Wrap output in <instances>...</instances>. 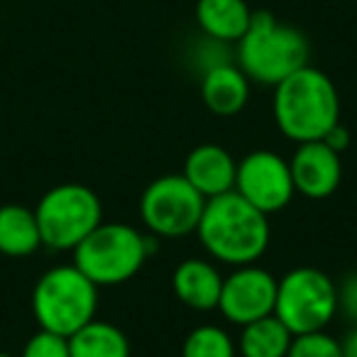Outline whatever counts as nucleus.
<instances>
[{
  "mask_svg": "<svg viewBox=\"0 0 357 357\" xmlns=\"http://www.w3.org/2000/svg\"><path fill=\"white\" fill-rule=\"evenodd\" d=\"M196 233L206 252L230 267L255 264L272 238L267 213L248 204L238 191L206 201Z\"/></svg>",
  "mask_w": 357,
  "mask_h": 357,
  "instance_id": "1",
  "label": "nucleus"
},
{
  "mask_svg": "<svg viewBox=\"0 0 357 357\" xmlns=\"http://www.w3.org/2000/svg\"><path fill=\"white\" fill-rule=\"evenodd\" d=\"M272 113L284 137L316 142L340 123V96L331 76L306 64L274 86Z\"/></svg>",
  "mask_w": 357,
  "mask_h": 357,
  "instance_id": "2",
  "label": "nucleus"
},
{
  "mask_svg": "<svg viewBox=\"0 0 357 357\" xmlns=\"http://www.w3.org/2000/svg\"><path fill=\"white\" fill-rule=\"evenodd\" d=\"M311 47L298 27L287 25L269 10H255L248 32L235 42V64L250 81L277 86L308 64Z\"/></svg>",
  "mask_w": 357,
  "mask_h": 357,
  "instance_id": "3",
  "label": "nucleus"
},
{
  "mask_svg": "<svg viewBox=\"0 0 357 357\" xmlns=\"http://www.w3.org/2000/svg\"><path fill=\"white\" fill-rule=\"evenodd\" d=\"M154 250L157 240L144 238L132 225L100 223L71 252L76 267L100 289L130 282Z\"/></svg>",
  "mask_w": 357,
  "mask_h": 357,
  "instance_id": "4",
  "label": "nucleus"
},
{
  "mask_svg": "<svg viewBox=\"0 0 357 357\" xmlns=\"http://www.w3.org/2000/svg\"><path fill=\"white\" fill-rule=\"evenodd\" d=\"M98 311V287L76 264L45 272L32 291V313L40 328L69 337L91 323Z\"/></svg>",
  "mask_w": 357,
  "mask_h": 357,
  "instance_id": "5",
  "label": "nucleus"
},
{
  "mask_svg": "<svg viewBox=\"0 0 357 357\" xmlns=\"http://www.w3.org/2000/svg\"><path fill=\"white\" fill-rule=\"evenodd\" d=\"M42 245L56 252L74 250L103 223L100 199L84 184H56L35 208Z\"/></svg>",
  "mask_w": 357,
  "mask_h": 357,
  "instance_id": "6",
  "label": "nucleus"
},
{
  "mask_svg": "<svg viewBox=\"0 0 357 357\" xmlns=\"http://www.w3.org/2000/svg\"><path fill=\"white\" fill-rule=\"evenodd\" d=\"M337 313V284L316 267H296L277 279L274 316L294 333L326 331Z\"/></svg>",
  "mask_w": 357,
  "mask_h": 357,
  "instance_id": "7",
  "label": "nucleus"
},
{
  "mask_svg": "<svg viewBox=\"0 0 357 357\" xmlns=\"http://www.w3.org/2000/svg\"><path fill=\"white\" fill-rule=\"evenodd\" d=\"M206 199L184 178L169 174L154 178L139 199V218L154 238H181L196 233Z\"/></svg>",
  "mask_w": 357,
  "mask_h": 357,
  "instance_id": "8",
  "label": "nucleus"
},
{
  "mask_svg": "<svg viewBox=\"0 0 357 357\" xmlns=\"http://www.w3.org/2000/svg\"><path fill=\"white\" fill-rule=\"evenodd\" d=\"M235 191L267 215L287 208L296 194L289 162L269 149L250 152L243 162H238Z\"/></svg>",
  "mask_w": 357,
  "mask_h": 357,
  "instance_id": "9",
  "label": "nucleus"
},
{
  "mask_svg": "<svg viewBox=\"0 0 357 357\" xmlns=\"http://www.w3.org/2000/svg\"><path fill=\"white\" fill-rule=\"evenodd\" d=\"M277 301V277L257 264L235 267L223 277L218 311L235 326H248L257 318L272 316Z\"/></svg>",
  "mask_w": 357,
  "mask_h": 357,
  "instance_id": "10",
  "label": "nucleus"
},
{
  "mask_svg": "<svg viewBox=\"0 0 357 357\" xmlns=\"http://www.w3.org/2000/svg\"><path fill=\"white\" fill-rule=\"evenodd\" d=\"M289 169H291L296 194L306 199H328L331 194H335L342 178L340 154L321 139L298 144Z\"/></svg>",
  "mask_w": 357,
  "mask_h": 357,
  "instance_id": "11",
  "label": "nucleus"
},
{
  "mask_svg": "<svg viewBox=\"0 0 357 357\" xmlns=\"http://www.w3.org/2000/svg\"><path fill=\"white\" fill-rule=\"evenodd\" d=\"M238 162L220 144H199L184 162V178L206 201L235 191Z\"/></svg>",
  "mask_w": 357,
  "mask_h": 357,
  "instance_id": "12",
  "label": "nucleus"
},
{
  "mask_svg": "<svg viewBox=\"0 0 357 357\" xmlns=\"http://www.w3.org/2000/svg\"><path fill=\"white\" fill-rule=\"evenodd\" d=\"M172 287L184 306L194 308V311H213L220 301L223 274L208 259L191 257L174 269Z\"/></svg>",
  "mask_w": 357,
  "mask_h": 357,
  "instance_id": "13",
  "label": "nucleus"
},
{
  "mask_svg": "<svg viewBox=\"0 0 357 357\" xmlns=\"http://www.w3.org/2000/svg\"><path fill=\"white\" fill-rule=\"evenodd\" d=\"M250 84L252 81L243 74L235 61H223L201 74V98L211 113L230 118L248 105Z\"/></svg>",
  "mask_w": 357,
  "mask_h": 357,
  "instance_id": "14",
  "label": "nucleus"
},
{
  "mask_svg": "<svg viewBox=\"0 0 357 357\" xmlns=\"http://www.w3.org/2000/svg\"><path fill=\"white\" fill-rule=\"evenodd\" d=\"M255 10L248 0H196L194 17L204 37L235 45L248 32Z\"/></svg>",
  "mask_w": 357,
  "mask_h": 357,
  "instance_id": "15",
  "label": "nucleus"
},
{
  "mask_svg": "<svg viewBox=\"0 0 357 357\" xmlns=\"http://www.w3.org/2000/svg\"><path fill=\"white\" fill-rule=\"evenodd\" d=\"M42 248L40 225L35 211L20 204L0 206V255L6 257H30Z\"/></svg>",
  "mask_w": 357,
  "mask_h": 357,
  "instance_id": "16",
  "label": "nucleus"
},
{
  "mask_svg": "<svg viewBox=\"0 0 357 357\" xmlns=\"http://www.w3.org/2000/svg\"><path fill=\"white\" fill-rule=\"evenodd\" d=\"M71 357H130V340L108 321H91L69 335Z\"/></svg>",
  "mask_w": 357,
  "mask_h": 357,
  "instance_id": "17",
  "label": "nucleus"
},
{
  "mask_svg": "<svg viewBox=\"0 0 357 357\" xmlns=\"http://www.w3.org/2000/svg\"><path fill=\"white\" fill-rule=\"evenodd\" d=\"M294 333L277 316H264L243 326L238 350L243 357H287Z\"/></svg>",
  "mask_w": 357,
  "mask_h": 357,
  "instance_id": "18",
  "label": "nucleus"
},
{
  "mask_svg": "<svg viewBox=\"0 0 357 357\" xmlns=\"http://www.w3.org/2000/svg\"><path fill=\"white\" fill-rule=\"evenodd\" d=\"M233 337L218 326H199L191 331L181 347V357H235Z\"/></svg>",
  "mask_w": 357,
  "mask_h": 357,
  "instance_id": "19",
  "label": "nucleus"
},
{
  "mask_svg": "<svg viewBox=\"0 0 357 357\" xmlns=\"http://www.w3.org/2000/svg\"><path fill=\"white\" fill-rule=\"evenodd\" d=\"M287 357H342L340 340L328 335L326 331L294 335Z\"/></svg>",
  "mask_w": 357,
  "mask_h": 357,
  "instance_id": "20",
  "label": "nucleus"
},
{
  "mask_svg": "<svg viewBox=\"0 0 357 357\" xmlns=\"http://www.w3.org/2000/svg\"><path fill=\"white\" fill-rule=\"evenodd\" d=\"M20 357H71L69 337L40 328V331L25 342Z\"/></svg>",
  "mask_w": 357,
  "mask_h": 357,
  "instance_id": "21",
  "label": "nucleus"
},
{
  "mask_svg": "<svg viewBox=\"0 0 357 357\" xmlns=\"http://www.w3.org/2000/svg\"><path fill=\"white\" fill-rule=\"evenodd\" d=\"M337 311H342L357 326V272H350L337 284Z\"/></svg>",
  "mask_w": 357,
  "mask_h": 357,
  "instance_id": "22",
  "label": "nucleus"
},
{
  "mask_svg": "<svg viewBox=\"0 0 357 357\" xmlns=\"http://www.w3.org/2000/svg\"><path fill=\"white\" fill-rule=\"evenodd\" d=\"M321 142H326L331 149H335L337 154L340 152H345L347 147H350V130L345 128V125H340V123H335L331 130H328L326 135H323V139Z\"/></svg>",
  "mask_w": 357,
  "mask_h": 357,
  "instance_id": "23",
  "label": "nucleus"
},
{
  "mask_svg": "<svg viewBox=\"0 0 357 357\" xmlns=\"http://www.w3.org/2000/svg\"><path fill=\"white\" fill-rule=\"evenodd\" d=\"M342 357H357V326L340 340Z\"/></svg>",
  "mask_w": 357,
  "mask_h": 357,
  "instance_id": "24",
  "label": "nucleus"
},
{
  "mask_svg": "<svg viewBox=\"0 0 357 357\" xmlns=\"http://www.w3.org/2000/svg\"><path fill=\"white\" fill-rule=\"evenodd\" d=\"M0 357H15V355H10V352H0Z\"/></svg>",
  "mask_w": 357,
  "mask_h": 357,
  "instance_id": "25",
  "label": "nucleus"
}]
</instances>
